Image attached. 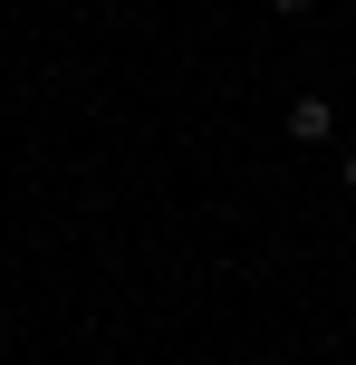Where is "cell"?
Masks as SVG:
<instances>
[{"label":"cell","mask_w":356,"mask_h":365,"mask_svg":"<svg viewBox=\"0 0 356 365\" xmlns=\"http://www.w3.org/2000/svg\"><path fill=\"white\" fill-rule=\"evenodd\" d=\"M289 135H299V145H327V135H337V106H327V96H299V106H289Z\"/></svg>","instance_id":"6da1fadb"},{"label":"cell","mask_w":356,"mask_h":365,"mask_svg":"<svg viewBox=\"0 0 356 365\" xmlns=\"http://www.w3.org/2000/svg\"><path fill=\"white\" fill-rule=\"evenodd\" d=\"M270 10H280V19H308V0H270Z\"/></svg>","instance_id":"7a4b0ae2"},{"label":"cell","mask_w":356,"mask_h":365,"mask_svg":"<svg viewBox=\"0 0 356 365\" xmlns=\"http://www.w3.org/2000/svg\"><path fill=\"white\" fill-rule=\"evenodd\" d=\"M337 182H347V192H356V145H347V164H337Z\"/></svg>","instance_id":"3957f363"}]
</instances>
